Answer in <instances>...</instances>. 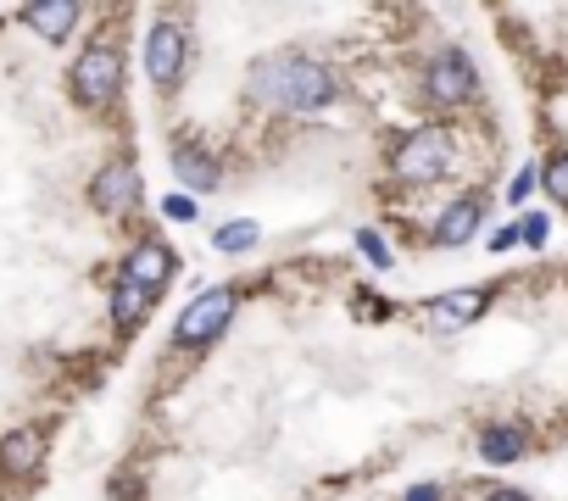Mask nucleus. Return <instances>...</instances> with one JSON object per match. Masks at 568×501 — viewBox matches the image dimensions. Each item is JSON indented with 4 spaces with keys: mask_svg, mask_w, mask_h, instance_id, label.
Wrapping results in <instances>:
<instances>
[{
    "mask_svg": "<svg viewBox=\"0 0 568 501\" xmlns=\"http://www.w3.org/2000/svg\"><path fill=\"white\" fill-rule=\"evenodd\" d=\"M251 89L262 100H279V107H291V112H318L329 107V100L341 95L335 73H329L323 62L301 57V50H279V57H262L257 73H251Z\"/></svg>",
    "mask_w": 568,
    "mask_h": 501,
    "instance_id": "f257e3e1",
    "label": "nucleus"
},
{
    "mask_svg": "<svg viewBox=\"0 0 568 501\" xmlns=\"http://www.w3.org/2000/svg\"><path fill=\"white\" fill-rule=\"evenodd\" d=\"M446 168H452V139H446V129H418L396 150V179H407V184L446 179Z\"/></svg>",
    "mask_w": 568,
    "mask_h": 501,
    "instance_id": "f03ea898",
    "label": "nucleus"
},
{
    "mask_svg": "<svg viewBox=\"0 0 568 501\" xmlns=\"http://www.w3.org/2000/svg\"><path fill=\"white\" fill-rule=\"evenodd\" d=\"M118 89H123V57L112 45H89L73 62V95L84 100V107H107Z\"/></svg>",
    "mask_w": 568,
    "mask_h": 501,
    "instance_id": "7ed1b4c3",
    "label": "nucleus"
},
{
    "mask_svg": "<svg viewBox=\"0 0 568 501\" xmlns=\"http://www.w3.org/2000/svg\"><path fill=\"white\" fill-rule=\"evenodd\" d=\"M229 318H234V290H223V284H218V290H201V295L178 313L173 340H178V345H201V340H212Z\"/></svg>",
    "mask_w": 568,
    "mask_h": 501,
    "instance_id": "20e7f679",
    "label": "nucleus"
},
{
    "mask_svg": "<svg viewBox=\"0 0 568 501\" xmlns=\"http://www.w3.org/2000/svg\"><path fill=\"white\" fill-rule=\"evenodd\" d=\"M95 207H101L107 218H128L134 207H139V173H134V162H112V168H101L95 173Z\"/></svg>",
    "mask_w": 568,
    "mask_h": 501,
    "instance_id": "39448f33",
    "label": "nucleus"
},
{
    "mask_svg": "<svg viewBox=\"0 0 568 501\" xmlns=\"http://www.w3.org/2000/svg\"><path fill=\"white\" fill-rule=\"evenodd\" d=\"M173 273H178V257H173V250H168L162 240L134 245V250H128V262H123V279H128V284H139V290H151V295H157Z\"/></svg>",
    "mask_w": 568,
    "mask_h": 501,
    "instance_id": "423d86ee",
    "label": "nucleus"
},
{
    "mask_svg": "<svg viewBox=\"0 0 568 501\" xmlns=\"http://www.w3.org/2000/svg\"><path fill=\"white\" fill-rule=\"evenodd\" d=\"M178 68H184V34H178V23H157L146 39V73H151V84L173 89Z\"/></svg>",
    "mask_w": 568,
    "mask_h": 501,
    "instance_id": "0eeeda50",
    "label": "nucleus"
},
{
    "mask_svg": "<svg viewBox=\"0 0 568 501\" xmlns=\"http://www.w3.org/2000/svg\"><path fill=\"white\" fill-rule=\"evenodd\" d=\"M473 62L462 57V50H435V62H430V89H435V100H446V107H457V100H468L473 95Z\"/></svg>",
    "mask_w": 568,
    "mask_h": 501,
    "instance_id": "6e6552de",
    "label": "nucleus"
},
{
    "mask_svg": "<svg viewBox=\"0 0 568 501\" xmlns=\"http://www.w3.org/2000/svg\"><path fill=\"white\" fill-rule=\"evenodd\" d=\"M480 223H485V195H462V200H452V207L441 212L435 245H468L473 234H480Z\"/></svg>",
    "mask_w": 568,
    "mask_h": 501,
    "instance_id": "1a4fd4ad",
    "label": "nucleus"
},
{
    "mask_svg": "<svg viewBox=\"0 0 568 501\" xmlns=\"http://www.w3.org/2000/svg\"><path fill=\"white\" fill-rule=\"evenodd\" d=\"M23 23L39 39H67L78 28V7H73V0H45V7H23Z\"/></svg>",
    "mask_w": 568,
    "mask_h": 501,
    "instance_id": "9d476101",
    "label": "nucleus"
},
{
    "mask_svg": "<svg viewBox=\"0 0 568 501\" xmlns=\"http://www.w3.org/2000/svg\"><path fill=\"white\" fill-rule=\"evenodd\" d=\"M39 463H45V435L39 429H17V435L0 440V468L7 474H34Z\"/></svg>",
    "mask_w": 568,
    "mask_h": 501,
    "instance_id": "9b49d317",
    "label": "nucleus"
},
{
    "mask_svg": "<svg viewBox=\"0 0 568 501\" xmlns=\"http://www.w3.org/2000/svg\"><path fill=\"white\" fill-rule=\"evenodd\" d=\"M173 173H178L189 190H218V162L207 157L201 145H189V139L173 145Z\"/></svg>",
    "mask_w": 568,
    "mask_h": 501,
    "instance_id": "f8f14e48",
    "label": "nucleus"
},
{
    "mask_svg": "<svg viewBox=\"0 0 568 501\" xmlns=\"http://www.w3.org/2000/svg\"><path fill=\"white\" fill-rule=\"evenodd\" d=\"M480 313H485V290H446L435 301V323L441 329H462V323H473Z\"/></svg>",
    "mask_w": 568,
    "mask_h": 501,
    "instance_id": "ddd939ff",
    "label": "nucleus"
},
{
    "mask_svg": "<svg viewBox=\"0 0 568 501\" xmlns=\"http://www.w3.org/2000/svg\"><path fill=\"white\" fill-rule=\"evenodd\" d=\"M480 457L496 463V468L518 463V457H524V429H518V424H491V429L480 435Z\"/></svg>",
    "mask_w": 568,
    "mask_h": 501,
    "instance_id": "4468645a",
    "label": "nucleus"
},
{
    "mask_svg": "<svg viewBox=\"0 0 568 501\" xmlns=\"http://www.w3.org/2000/svg\"><path fill=\"white\" fill-rule=\"evenodd\" d=\"M146 313H151V290H139V284L118 279V290H112V323L134 329V323L146 318Z\"/></svg>",
    "mask_w": 568,
    "mask_h": 501,
    "instance_id": "2eb2a0df",
    "label": "nucleus"
},
{
    "mask_svg": "<svg viewBox=\"0 0 568 501\" xmlns=\"http://www.w3.org/2000/svg\"><path fill=\"white\" fill-rule=\"evenodd\" d=\"M212 245H218V250H251V245H257V218L218 229V234H212Z\"/></svg>",
    "mask_w": 568,
    "mask_h": 501,
    "instance_id": "dca6fc26",
    "label": "nucleus"
},
{
    "mask_svg": "<svg viewBox=\"0 0 568 501\" xmlns=\"http://www.w3.org/2000/svg\"><path fill=\"white\" fill-rule=\"evenodd\" d=\"M357 250H362V257H368L373 268H391V245L379 240L373 229H362V234H357Z\"/></svg>",
    "mask_w": 568,
    "mask_h": 501,
    "instance_id": "f3484780",
    "label": "nucleus"
},
{
    "mask_svg": "<svg viewBox=\"0 0 568 501\" xmlns=\"http://www.w3.org/2000/svg\"><path fill=\"white\" fill-rule=\"evenodd\" d=\"M541 184L552 190V200H563V207H568V157H557V162L541 173Z\"/></svg>",
    "mask_w": 568,
    "mask_h": 501,
    "instance_id": "a211bd4d",
    "label": "nucleus"
},
{
    "mask_svg": "<svg viewBox=\"0 0 568 501\" xmlns=\"http://www.w3.org/2000/svg\"><path fill=\"white\" fill-rule=\"evenodd\" d=\"M162 218H173V223H196V200H189V195H168V200H162Z\"/></svg>",
    "mask_w": 568,
    "mask_h": 501,
    "instance_id": "6ab92c4d",
    "label": "nucleus"
},
{
    "mask_svg": "<svg viewBox=\"0 0 568 501\" xmlns=\"http://www.w3.org/2000/svg\"><path fill=\"white\" fill-rule=\"evenodd\" d=\"M541 184V173L535 168H524V173H518L513 184H507V200H513V207H524V200H530V190Z\"/></svg>",
    "mask_w": 568,
    "mask_h": 501,
    "instance_id": "aec40b11",
    "label": "nucleus"
},
{
    "mask_svg": "<svg viewBox=\"0 0 568 501\" xmlns=\"http://www.w3.org/2000/svg\"><path fill=\"white\" fill-rule=\"evenodd\" d=\"M518 240H524V245H546V218H541V212H524V223H518Z\"/></svg>",
    "mask_w": 568,
    "mask_h": 501,
    "instance_id": "412c9836",
    "label": "nucleus"
},
{
    "mask_svg": "<svg viewBox=\"0 0 568 501\" xmlns=\"http://www.w3.org/2000/svg\"><path fill=\"white\" fill-rule=\"evenodd\" d=\"M407 501H446V496H441V485H412Z\"/></svg>",
    "mask_w": 568,
    "mask_h": 501,
    "instance_id": "4be33fe9",
    "label": "nucleus"
},
{
    "mask_svg": "<svg viewBox=\"0 0 568 501\" xmlns=\"http://www.w3.org/2000/svg\"><path fill=\"white\" fill-rule=\"evenodd\" d=\"M507 245H518V229H496L491 234V250H507Z\"/></svg>",
    "mask_w": 568,
    "mask_h": 501,
    "instance_id": "5701e85b",
    "label": "nucleus"
},
{
    "mask_svg": "<svg viewBox=\"0 0 568 501\" xmlns=\"http://www.w3.org/2000/svg\"><path fill=\"white\" fill-rule=\"evenodd\" d=\"M485 501H530V496H524V490H513V485H502V490H491Z\"/></svg>",
    "mask_w": 568,
    "mask_h": 501,
    "instance_id": "b1692460",
    "label": "nucleus"
}]
</instances>
